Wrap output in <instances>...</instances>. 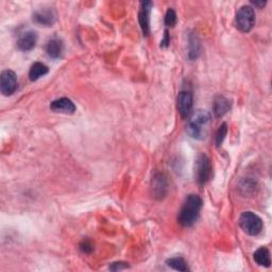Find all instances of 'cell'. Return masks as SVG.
I'll list each match as a JSON object with an SVG mask.
<instances>
[{"mask_svg": "<svg viewBox=\"0 0 272 272\" xmlns=\"http://www.w3.org/2000/svg\"><path fill=\"white\" fill-rule=\"evenodd\" d=\"M201 209L202 199L195 194L188 195L179 212L178 222L184 228L192 227L198 220Z\"/></svg>", "mask_w": 272, "mask_h": 272, "instance_id": "cell-1", "label": "cell"}, {"mask_svg": "<svg viewBox=\"0 0 272 272\" xmlns=\"http://www.w3.org/2000/svg\"><path fill=\"white\" fill-rule=\"evenodd\" d=\"M211 114L205 110L199 109L191 114L187 123L188 134L198 141H203L208 137L211 128Z\"/></svg>", "mask_w": 272, "mask_h": 272, "instance_id": "cell-2", "label": "cell"}, {"mask_svg": "<svg viewBox=\"0 0 272 272\" xmlns=\"http://www.w3.org/2000/svg\"><path fill=\"white\" fill-rule=\"evenodd\" d=\"M213 175V167L209 156L204 153L199 154L195 163V179L200 186H204Z\"/></svg>", "mask_w": 272, "mask_h": 272, "instance_id": "cell-3", "label": "cell"}, {"mask_svg": "<svg viewBox=\"0 0 272 272\" xmlns=\"http://www.w3.org/2000/svg\"><path fill=\"white\" fill-rule=\"evenodd\" d=\"M238 223H240V227L244 233L252 236L258 235L263 230L262 219L253 212H243L240 217Z\"/></svg>", "mask_w": 272, "mask_h": 272, "instance_id": "cell-4", "label": "cell"}, {"mask_svg": "<svg viewBox=\"0 0 272 272\" xmlns=\"http://www.w3.org/2000/svg\"><path fill=\"white\" fill-rule=\"evenodd\" d=\"M236 27L242 33L250 32L255 24V13L252 6L242 5L235 16Z\"/></svg>", "mask_w": 272, "mask_h": 272, "instance_id": "cell-5", "label": "cell"}, {"mask_svg": "<svg viewBox=\"0 0 272 272\" xmlns=\"http://www.w3.org/2000/svg\"><path fill=\"white\" fill-rule=\"evenodd\" d=\"M150 189L152 197L156 199V200H163L168 191V182L166 176L162 174V172H156V174L152 177Z\"/></svg>", "mask_w": 272, "mask_h": 272, "instance_id": "cell-6", "label": "cell"}, {"mask_svg": "<svg viewBox=\"0 0 272 272\" xmlns=\"http://www.w3.org/2000/svg\"><path fill=\"white\" fill-rule=\"evenodd\" d=\"M17 89V78L13 70H4L0 76V91L4 96H12Z\"/></svg>", "mask_w": 272, "mask_h": 272, "instance_id": "cell-7", "label": "cell"}, {"mask_svg": "<svg viewBox=\"0 0 272 272\" xmlns=\"http://www.w3.org/2000/svg\"><path fill=\"white\" fill-rule=\"evenodd\" d=\"M194 105V97L188 91H182L179 92L177 98V109L182 118H187Z\"/></svg>", "mask_w": 272, "mask_h": 272, "instance_id": "cell-8", "label": "cell"}, {"mask_svg": "<svg viewBox=\"0 0 272 272\" xmlns=\"http://www.w3.org/2000/svg\"><path fill=\"white\" fill-rule=\"evenodd\" d=\"M153 6V2L152 1H143L141 3V10L138 13V22L141 25V28L143 31L144 36H148L150 28H149V15L150 11Z\"/></svg>", "mask_w": 272, "mask_h": 272, "instance_id": "cell-9", "label": "cell"}, {"mask_svg": "<svg viewBox=\"0 0 272 272\" xmlns=\"http://www.w3.org/2000/svg\"><path fill=\"white\" fill-rule=\"evenodd\" d=\"M50 110L55 113H63V114H74L76 112V105L68 98H60L52 101Z\"/></svg>", "mask_w": 272, "mask_h": 272, "instance_id": "cell-10", "label": "cell"}, {"mask_svg": "<svg viewBox=\"0 0 272 272\" xmlns=\"http://www.w3.org/2000/svg\"><path fill=\"white\" fill-rule=\"evenodd\" d=\"M56 19V12L52 9H42L36 11L34 14H33V21L38 25L46 26V27H49V26L54 25Z\"/></svg>", "mask_w": 272, "mask_h": 272, "instance_id": "cell-11", "label": "cell"}, {"mask_svg": "<svg viewBox=\"0 0 272 272\" xmlns=\"http://www.w3.org/2000/svg\"><path fill=\"white\" fill-rule=\"evenodd\" d=\"M37 34L34 31H27L17 39V47L22 51H30L36 46Z\"/></svg>", "mask_w": 272, "mask_h": 272, "instance_id": "cell-12", "label": "cell"}, {"mask_svg": "<svg viewBox=\"0 0 272 272\" xmlns=\"http://www.w3.org/2000/svg\"><path fill=\"white\" fill-rule=\"evenodd\" d=\"M231 109V101L224 96H218L215 98L213 104V112L216 117L224 116Z\"/></svg>", "mask_w": 272, "mask_h": 272, "instance_id": "cell-13", "label": "cell"}, {"mask_svg": "<svg viewBox=\"0 0 272 272\" xmlns=\"http://www.w3.org/2000/svg\"><path fill=\"white\" fill-rule=\"evenodd\" d=\"M46 51H47V55L54 59H58L63 55L64 51V44L62 39L59 37L51 38L48 42L47 46H46Z\"/></svg>", "mask_w": 272, "mask_h": 272, "instance_id": "cell-14", "label": "cell"}, {"mask_svg": "<svg viewBox=\"0 0 272 272\" xmlns=\"http://www.w3.org/2000/svg\"><path fill=\"white\" fill-rule=\"evenodd\" d=\"M48 71L49 69L45 64L36 62L31 66V68L29 70V79L31 81H37L39 78L47 75Z\"/></svg>", "mask_w": 272, "mask_h": 272, "instance_id": "cell-15", "label": "cell"}, {"mask_svg": "<svg viewBox=\"0 0 272 272\" xmlns=\"http://www.w3.org/2000/svg\"><path fill=\"white\" fill-rule=\"evenodd\" d=\"M254 261L256 262L257 265L263 267H270L271 265V258H270V252L268 251L267 248H260L255 251V253L253 255Z\"/></svg>", "mask_w": 272, "mask_h": 272, "instance_id": "cell-16", "label": "cell"}, {"mask_svg": "<svg viewBox=\"0 0 272 272\" xmlns=\"http://www.w3.org/2000/svg\"><path fill=\"white\" fill-rule=\"evenodd\" d=\"M200 55V41L195 33H191L188 37V58L196 60Z\"/></svg>", "mask_w": 272, "mask_h": 272, "instance_id": "cell-17", "label": "cell"}, {"mask_svg": "<svg viewBox=\"0 0 272 272\" xmlns=\"http://www.w3.org/2000/svg\"><path fill=\"white\" fill-rule=\"evenodd\" d=\"M166 264L172 269L178 271H189L188 265L183 257H172L166 261Z\"/></svg>", "mask_w": 272, "mask_h": 272, "instance_id": "cell-18", "label": "cell"}, {"mask_svg": "<svg viewBox=\"0 0 272 272\" xmlns=\"http://www.w3.org/2000/svg\"><path fill=\"white\" fill-rule=\"evenodd\" d=\"M256 187V183L254 181L250 180L249 178L243 179L240 184V189L242 195H249L251 192H253Z\"/></svg>", "mask_w": 272, "mask_h": 272, "instance_id": "cell-19", "label": "cell"}, {"mask_svg": "<svg viewBox=\"0 0 272 272\" xmlns=\"http://www.w3.org/2000/svg\"><path fill=\"white\" fill-rule=\"evenodd\" d=\"M228 134V125L227 123H222L220 125V128L218 129L217 133H216V145L217 147H220L221 144L223 143L225 136Z\"/></svg>", "mask_w": 272, "mask_h": 272, "instance_id": "cell-20", "label": "cell"}, {"mask_svg": "<svg viewBox=\"0 0 272 272\" xmlns=\"http://www.w3.org/2000/svg\"><path fill=\"white\" fill-rule=\"evenodd\" d=\"M177 14L176 12L172 9H168L167 12H166L165 15V24L166 26H168V27H175V25L177 24Z\"/></svg>", "mask_w": 272, "mask_h": 272, "instance_id": "cell-21", "label": "cell"}, {"mask_svg": "<svg viewBox=\"0 0 272 272\" xmlns=\"http://www.w3.org/2000/svg\"><path fill=\"white\" fill-rule=\"evenodd\" d=\"M80 250L85 254H90L94 250V245H92L91 242L89 240H84L80 243Z\"/></svg>", "mask_w": 272, "mask_h": 272, "instance_id": "cell-22", "label": "cell"}, {"mask_svg": "<svg viewBox=\"0 0 272 272\" xmlns=\"http://www.w3.org/2000/svg\"><path fill=\"white\" fill-rule=\"evenodd\" d=\"M129 268V265L124 262H115L111 264L110 266V270L112 271H118V270H123Z\"/></svg>", "mask_w": 272, "mask_h": 272, "instance_id": "cell-23", "label": "cell"}, {"mask_svg": "<svg viewBox=\"0 0 272 272\" xmlns=\"http://www.w3.org/2000/svg\"><path fill=\"white\" fill-rule=\"evenodd\" d=\"M169 43H170V38H169V35H168V32L165 31L164 38L162 39V42H161V47H168Z\"/></svg>", "mask_w": 272, "mask_h": 272, "instance_id": "cell-24", "label": "cell"}, {"mask_svg": "<svg viewBox=\"0 0 272 272\" xmlns=\"http://www.w3.org/2000/svg\"><path fill=\"white\" fill-rule=\"evenodd\" d=\"M251 3L253 5H255V6H257V8H260V9H262L263 6L266 4V2H265V1H251Z\"/></svg>", "mask_w": 272, "mask_h": 272, "instance_id": "cell-25", "label": "cell"}]
</instances>
